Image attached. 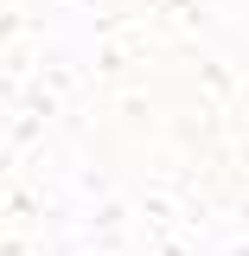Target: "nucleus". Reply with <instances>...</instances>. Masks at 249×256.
Here are the masks:
<instances>
[]
</instances>
